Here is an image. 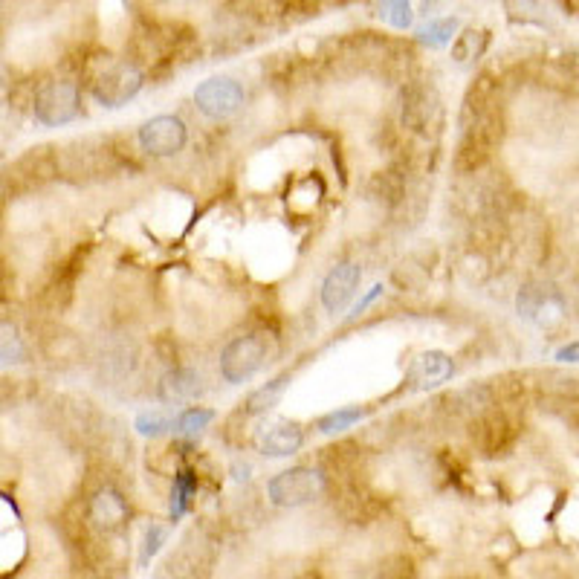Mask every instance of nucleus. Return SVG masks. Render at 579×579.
Returning a JSON list of instances; mask_svg holds the SVG:
<instances>
[{
  "label": "nucleus",
  "mask_w": 579,
  "mask_h": 579,
  "mask_svg": "<svg viewBox=\"0 0 579 579\" xmlns=\"http://www.w3.org/2000/svg\"><path fill=\"white\" fill-rule=\"evenodd\" d=\"M276 354V342L273 336L264 331L247 333L238 336L235 342L226 345V351L221 354V374L226 383H247L252 380L270 359Z\"/></svg>",
  "instance_id": "obj_1"
},
{
  "label": "nucleus",
  "mask_w": 579,
  "mask_h": 579,
  "mask_svg": "<svg viewBox=\"0 0 579 579\" xmlns=\"http://www.w3.org/2000/svg\"><path fill=\"white\" fill-rule=\"evenodd\" d=\"M325 490H328L325 472L310 467L284 469L267 484V496L276 507H302L325 496Z\"/></svg>",
  "instance_id": "obj_2"
},
{
  "label": "nucleus",
  "mask_w": 579,
  "mask_h": 579,
  "mask_svg": "<svg viewBox=\"0 0 579 579\" xmlns=\"http://www.w3.org/2000/svg\"><path fill=\"white\" fill-rule=\"evenodd\" d=\"M35 119L47 128H58L73 122L82 113V93L79 84L67 82V79H53V82L41 84L35 93Z\"/></svg>",
  "instance_id": "obj_3"
},
{
  "label": "nucleus",
  "mask_w": 579,
  "mask_h": 579,
  "mask_svg": "<svg viewBox=\"0 0 579 579\" xmlns=\"http://www.w3.org/2000/svg\"><path fill=\"white\" fill-rule=\"evenodd\" d=\"M194 105L203 116L221 122V119H229L244 108V87L235 79H226V76L206 79L194 90Z\"/></svg>",
  "instance_id": "obj_4"
},
{
  "label": "nucleus",
  "mask_w": 579,
  "mask_h": 579,
  "mask_svg": "<svg viewBox=\"0 0 579 579\" xmlns=\"http://www.w3.org/2000/svg\"><path fill=\"white\" fill-rule=\"evenodd\" d=\"M142 90V73L134 64H111L93 82V96L105 108H122Z\"/></svg>",
  "instance_id": "obj_5"
},
{
  "label": "nucleus",
  "mask_w": 579,
  "mask_h": 579,
  "mask_svg": "<svg viewBox=\"0 0 579 579\" xmlns=\"http://www.w3.org/2000/svg\"><path fill=\"white\" fill-rule=\"evenodd\" d=\"M516 307L527 322H533L539 328L559 325L565 319V310H568L562 293L553 287H545V284H527L516 299Z\"/></svg>",
  "instance_id": "obj_6"
},
{
  "label": "nucleus",
  "mask_w": 579,
  "mask_h": 579,
  "mask_svg": "<svg viewBox=\"0 0 579 579\" xmlns=\"http://www.w3.org/2000/svg\"><path fill=\"white\" fill-rule=\"evenodd\" d=\"M186 139L189 131L180 116H154L139 128V145L151 157H174L177 151H183Z\"/></svg>",
  "instance_id": "obj_7"
},
{
  "label": "nucleus",
  "mask_w": 579,
  "mask_h": 579,
  "mask_svg": "<svg viewBox=\"0 0 579 579\" xmlns=\"http://www.w3.org/2000/svg\"><path fill=\"white\" fill-rule=\"evenodd\" d=\"M255 446L264 458H287V455H296L304 446V432L290 420H276L258 429Z\"/></svg>",
  "instance_id": "obj_8"
},
{
  "label": "nucleus",
  "mask_w": 579,
  "mask_h": 579,
  "mask_svg": "<svg viewBox=\"0 0 579 579\" xmlns=\"http://www.w3.org/2000/svg\"><path fill=\"white\" fill-rule=\"evenodd\" d=\"M359 281H362V270H359V264H339L336 270H331V276L325 278V284H322V304H325V310H331V313H342L351 299L357 296V287Z\"/></svg>",
  "instance_id": "obj_9"
},
{
  "label": "nucleus",
  "mask_w": 579,
  "mask_h": 579,
  "mask_svg": "<svg viewBox=\"0 0 579 579\" xmlns=\"http://www.w3.org/2000/svg\"><path fill=\"white\" fill-rule=\"evenodd\" d=\"M452 371H455L452 359L441 354V351H429V354H420L409 365L406 380H409V386L414 391H426V388H438L441 383H446L452 377Z\"/></svg>",
  "instance_id": "obj_10"
},
{
  "label": "nucleus",
  "mask_w": 579,
  "mask_h": 579,
  "mask_svg": "<svg viewBox=\"0 0 579 579\" xmlns=\"http://www.w3.org/2000/svg\"><path fill=\"white\" fill-rule=\"evenodd\" d=\"M87 516H90V522L96 524V527H102V530H119L122 524L128 522L131 510H128V501L119 496L116 490L105 487V490H99L96 496L90 498Z\"/></svg>",
  "instance_id": "obj_11"
},
{
  "label": "nucleus",
  "mask_w": 579,
  "mask_h": 579,
  "mask_svg": "<svg viewBox=\"0 0 579 579\" xmlns=\"http://www.w3.org/2000/svg\"><path fill=\"white\" fill-rule=\"evenodd\" d=\"M200 374L192 371V368H174V371H168L166 377L160 380V386H157V397L163 400V403H189L194 400L197 394H200Z\"/></svg>",
  "instance_id": "obj_12"
},
{
  "label": "nucleus",
  "mask_w": 579,
  "mask_h": 579,
  "mask_svg": "<svg viewBox=\"0 0 579 579\" xmlns=\"http://www.w3.org/2000/svg\"><path fill=\"white\" fill-rule=\"evenodd\" d=\"M472 438L487 455H496L498 449H504V443L510 441V420L504 414H490L478 423V429L472 432Z\"/></svg>",
  "instance_id": "obj_13"
},
{
  "label": "nucleus",
  "mask_w": 579,
  "mask_h": 579,
  "mask_svg": "<svg viewBox=\"0 0 579 579\" xmlns=\"http://www.w3.org/2000/svg\"><path fill=\"white\" fill-rule=\"evenodd\" d=\"M287 386H290V374H281V377H276V380H270L267 386L255 388V391L247 397L244 412L252 414V417H255V414L270 412L273 406H278V400L284 397Z\"/></svg>",
  "instance_id": "obj_14"
},
{
  "label": "nucleus",
  "mask_w": 579,
  "mask_h": 579,
  "mask_svg": "<svg viewBox=\"0 0 579 579\" xmlns=\"http://www.w3.org/2000/svg\"><path fill=\"white\" fill-rule=\"evenodd\" d=\"M432 116V102H429V93L423 87H412L406 93V105H403V122L414 128V131H423V125L429 122Z\"/></svg>",
  "instance_id": "obj_15"
},
{
  "label": "nucleus",
  "mask_w": 579,
  "mask_h": 579,
  "mask_svg": "<svg viewBox=\"0 0 579 579\" xmlns=\"http://www.w3.org/2000/svg\"><path fill=\"white\" fill-rule=\"evenodd\" d=\"M27 357V345L21 331L12 322H0V365H12Z\"/></svg>",
  "instance_id": "obj_16"
},
{
  "label": "nucleus",
  "mask_w": 579,
  "mask_h": 579,
  "mask_svg": "<svg viewBox=\"0 0 579 579\" xmlns=\"http://www.w3.org/2000/svg\"><path fill=\"white\" fill-rule=\"evenodd\" d=\"M487 47V32H475V29H467L464 35H458V41L452 44V58L458 64H467L475 56H481Z\"/></svg>",
  "instance_id": "obj_17"
},
{
  "label": "nucleus",
  "mask_w": 579,
  "mask_h": 579,
  "mask_svg": "<svg viewBox=\"0 0 579 579\" xmlns=\"http://www.w3.org/2000/svg\"><path fill=\"white\" fill-rule=\"evenodd\" d=\"M455 29H458L455 18H441V21H429L426 27L417 29V38H420L423 44H429V47H443V44L452 41Z\"/></svg>",
  "instance_id": "obj_18"
},
{
  "label": "nucleus",
  "mask_w": 579,
  "mask_h": 579,
  "mask_svg": "<svg viewBox=\"0 0 579 579\" xmlns=\"http://www.w3.org/2000/svg\"><path fill=\"white\" fill-rule=\"evenodd\" d=\"M194 487H197V475L189 472V469H183V472L174 478V507H171V516H174V519H180V516L189 510Z\"/></svg>",
  "instance_id": "obj_19"
},
{
  "label": "nucleus",
  "mask_w": 579,
  "mask_h": 579,
  "mask_svg": "<svg viewBox=\"0 0 579 579\" xmlns=\"http://www.w3.org/2000/svg\"><path fill=\"white\" fill-rule=\"evenodd\" d=\"M380 3V15L388 27L406 29L412 24V3L409 0H377Z\"/></svg>",
  "instance_id": "obj_20"
},
{
  "label": "nucleus",
  "mask_w": 579,
  "mask_h": 579,
  "mask_svg": "<svg viewBox=\"0 0 579 579\" xmlns=\"http://www.w3.org/2000/svg\"><path fill=\"white\" fill-rule=\"evenodd\" d=\"M212 420H215V414L209 412V409H186V412L177 414V417L171 420V429L186 432V435H197V432L206 429Z\"/></svg>",
  "instance_id": "obj_21"
},
{
  "label": "nucleus",
  "mask_w": 579,
  "mask_h": 579,
  "mask_svg": "<svg viewBox=\"0 0 579 579\" xmlns=\"http://www.w3.org/2000/svg\"><path fill=\"white\" fill-rule=\"evenodd\" d=\"M362 417H365V409H342V412H333L328 414V417H322V420H319V429H322L325 435H336V432L351 429Z\"/></svg>",
  "instance_id": "obj_22"
},
{
  "label": "nucleus",
  "mask_w": 579,
  "mask_h": 579,
  "mask_svg": "<svg viewBox=\"0 0 579 579\" xmlns=\"http://www.w3.org/2000/svg\"><path fill=\"white\" fill-rule=\"evenodd\" d=\"M168 429H171V420L163 417V414L145 412L137 417V432L139 435H145V438H157V435H163Z\"/></svg>",
  "instance_id": "obj_23"
},
{
  "label": "nucleus",
  "mask_w": 579,
  "mask_h": 579,
  "mask_svg": "<svg viewBox=\"0 0 579 579\" xmlns=\"http://www.w3.org/2000/svg\"><path fill=\"white\" fill-rule=\"evenodd\" d=\"M163 542H166V530L154 524V527L148 530V536H145V551H142V562H148L154 553L160 551V545H163Z\"/></svg>",
  "instance_id": "obj_24"
},
{
  "label": "nucleus",
  "mask_w": 579,
  "mask_h": 579,
  "mask_svg": "<svg viewBox=\"0 0 579 579\" xmlns=\"http://www.w3.org/2000/svg\"><path fill=\"white\" fill-rule=\"evenodd\" d=\"M574 357H577V345H571V351H562V354H559L562 362H574Z\"/></svg>",
  "instance_id": "obj_25"
}]
</instances>
